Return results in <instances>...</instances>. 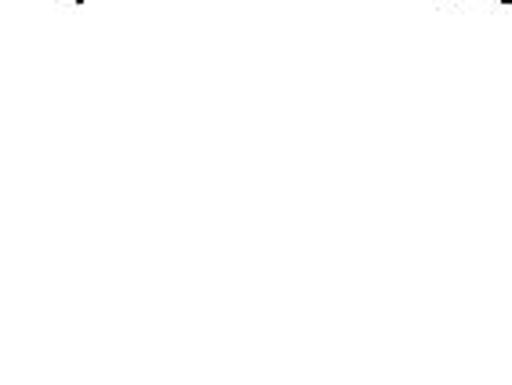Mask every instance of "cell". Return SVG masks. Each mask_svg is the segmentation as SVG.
<instances>
[{
    "instance_id": "1",
    "label": "cell",
    "mask_w": 512,
    "mask_h": 385,
    "mask_svg": "<svg viewBox=\"0 0 512 385\" xmlns=\"http://www.w3.org/2000/svg\"><path fill=\"white\" fill-rule=\"evenodd\" d=\"M502 4H512V0H502Z\"/></svg>"
}]
</instances>
